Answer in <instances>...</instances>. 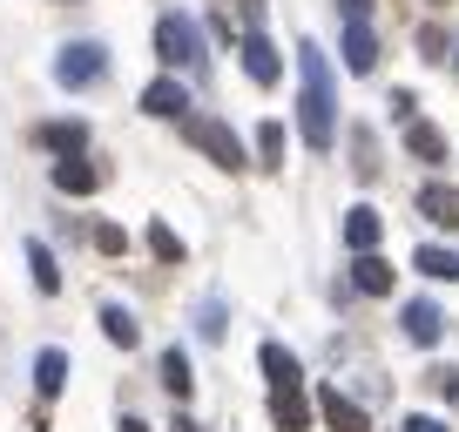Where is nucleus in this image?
Masks as SVG:
<instances>
[{
    "instance_id": "29",
    "label": "nucleus",
    "mask_w": 459,
    "mask_h": 432,
    "mask_svg": "<svg viewBox=\"0 0 459 432\" xmlns=\"http://www.w3.org/2000/svg\"><path fill=\"white\" fill-rule=\"evenodd\" d=\"M203 338H223V304H203Z\"/></svg>"
},
{
    "instance_id": "31",
    "label": "nucleus",
    "mask_w": 459,
    "mask_h": 432,
    "mask_svg": "<svg viewBox=\"0 0 459 432\" xmlns=\"http://www.w3.org/2000/svg\"><path fill=\"white\" fill-rule=\"evenodd\" d=\"M338 7H344V21H365V14H372V0H338Z\"/></svg>"
},
{
    "instance_id": "13",
    "label": "nucleus",
    "mask_w": 459,
    "mask_h": 432,
    "mask_svg": "<svg viewBox=\"0 0 459 432\" xmlns=\"http://www.w3.org/2000/svg\"><path fill=\"white\" fill-rule=\"evenodd\" d=\"M344 68H351V74L378 68V34L365 28V21H344Z\"/></svg>"
},
{
    "instance_id": "12",
    "label": "nucleus",
    "mask_w": 459,
    "mask_h": 432,
    "mask_svg": "<svg viewBox=\"0 0 459 432\" xmlns=\"http://www.w3.org/2000/svg\"><path fill=\"white\" fill-rule=\"evenodd\" d=\"M419 216L439 223V230H459V189L453 183H426L419 189Z\"/></svg>"
},
{
    "instance_id": "30",
    "label": "nucleus",
    "mask_w": 459,
    "mask_h": 432,
    "mask_svg": "<svg viewBox=\"0 0 459 432\" xmlns=\"http://www.w3.org/2000/svg\"><path fill=\"white\" fill-rule=\"evenodd\" d=\"M405 432H446V426H439V419H426V412H412V419H405Z\"/></svg>"
},
{
    "instance_id": "2",
    "label": "nucleus",
    "mask_w": 459,
    "mask_h": 432,
    "mask_svg": "<svg viewBox=\"0 0 459 432\" xmlns=\"http://www.w3.org/2000/svg\"><path fill=\"white\" fill-rule=\"evenodd\" d=\"M183 129H189V143L203 149V156L216 162V169H250V156H244V143H237V129H230L223 116H183Z\"/></svg>"
},
{
    "instance_id": "23",
    "label": "nucleus",
    "mask_w": 459,
    "mask_h": 432,
    "mask_svg": "<svg viewBox=\"0 0 459 432\" xmlns=\"http://www.w3.org/2000/svg\"><path fill=\"white\" fill-rule=\"evenodd\" d=\"M257 156H264V169H284V122H264L257 129Z\"/></svg>"
},
{
    "instance_id": "16",
    "label": "nucleus",
    "mask_w": 459,
    "mask_h": 432,
    "mask_svg": "<svg viewBox=\"0 0 459 432\" xmlns=\"http://www.w3.org/2000/svg\"><path fill=\"white\" fill-rule=\"evenodd\" d=\"M405 338H412V345H439V332H446V317H439V304H426V298H412L405 304Z\"/></svg>"
},
{
    "instance_id": "6",
    "label": "nucleus",
    "mask_w": 459,
    "mask_h": 432,
    "mask_svg": "<svg viewBox=\"0 0 459 432\" xmlns=\"http://www.w3.org/2000/svg\"><path fill=\"white\" fill-rule=\"evenodd\" d=\"M237 55H244V74L257 88H277V74H284V61H277V48L264 41V28H250L244 41H237Z\"/></svg>"
},
{
    "instance_id": "11",
    "label": "nucleus",
    "mask_w": 459,
    "mask_h": 432,
    "mask_svg": "<svg viewBox=\"0 0 459 432\" xmlns=\"http://www.w3.org/2000/svg\"><path fill=\"white\" fill-rule=\"evenodd\" d=\"M392 277H399V271H392L378 250H359V257H351V290H365V298H385Z\"/></svg>"
},
{
    "instance_id": "14",
    "label": "nucleus",
    "mask_w": 459,
    "mask_h": 432,
    "mask_svg": "<svg viewBox=\"0 0 459 432\" xmlns=\"http://www.w3.org/2000/svg\"><path fill=\"white\" fill-rule=\"evenodd\" d=\"M101 338H108L115 351H135V345H143V324H135L129 304H101Z\"/></svg>"
},
{
    "instance_id": "17",
    "label": "nucleus",
    "mask_w": 459,
    "mask_h": 432,
    "mask_svg": "<svg viewBox=\"0 0 459 432\" xmlns=\"http://www.w3.org/2000/svg\"><path fill=\"white\" fill-rule=\"evenodd\" d=\"M257 365H264V378H271V392H277V385H304V365H298V351H284L277 338L257 351Z\"/></svg>"
},
{
    "instance_id": "21",
    "label": "nucleus",
    "mask_w": 459,
    "mask_h": 432,
    "mask_svg": "<svg viewBox=\"0 0 459 432\" xmlns=\"http://www.w3.org/2000/svg\"><path fill=\"white\" fill-rule=\"evenodd\" d=\"M162 385H169V399H189V392H196V378H189V351H183V345L162 351Z\"/></svg>"
},
{
    "instance_id": "9",
    "label": "nucleus",
    "mask_w": 459,
    "mask_h": 432,
    "mask_svg": "<svg viewBox=\"0 0 459 432\" xmlns=\"http://www.w3.org/2000/svg\"><path fill=\"white\" fill-rule=\"evenodd\" d=\"M271 426L277 432H311V399H304V385H277L271 392Z\"/></svg>"
},
{
    "instance_id": "18",
    "label": "nucleus",
    "mask_w": 459,
    "mask_h": 432,
    "mask_svg": "<svg viewBox=\"0 0 459 432\" xmlns=\"http://www.w3.org/2000/svg\"><path fill=\"white\" fill-rule=\"evenodd\" d=\"M405 156H412V162H446V135L412 116V122H405Z\"/></svg>"
},
{
    "instance_id": "20",
    "label": "nucleus",
    "mask_w": 459,
    "mask_h": 432,
    "mask_svg": "<svg viewBox=\"0 0 459 432\" xmlns=\"http://www.w3.org/2000/svg\"><path fill=\"white\" fill-rule=\"evenodd\" d=\"M28 271H34V290H41V298L61 290V264H55V250H48L41 237H28Z\"/></svg>"
},
{
    "instance_id": "3",
    "label": "nucleus",
    "mask_w": 459,
    "mask_h": 432,
    "mask_svg": "<svg viewBox=\"0 0 459 432\" xmlns=\"http://www.w3.org/2000/svg\"><path fill=\"white\" fill-rule=\"evenodd\" d=\"M156 55L169 61V68H196V61H203L196 21H189V14H162V21H156Z\"/></svg>"
},
{
    "instance_id": "4",
    "label": "nucleus",
    "mask_w": 459,
    "mask_h": 432,
    "mask_svg": "<svg viewBox=\"0 0 459 432\" xmlns=\"http://www.w3.org/2000/svg\"><path fill=\"white\" fill-rule=\"evenodd\" d=\"M101 74H108V48H101V41H68L61 61H55L61 88H88V82H101Z\"/></svg>"
},
{
    "instance_id": "8",
    "label": "nucleus",
    "mask_w": 459,
    "mask_h": 432,
    "mask_svg": "<svg viewBox=\"0 0 459 432\" xmlns=\"http://www.w3.org/2000/svg\"><path fill=\"white\" fill-rule=\"evenodd\" d=\"M143 116H156V122H183V116H189V88L176 82V74L149 82V88H143Z\"/></svg>"
},
{
    "instance_id": "25",
    "label": "nucleus",
    "mask_w": 459,
    "mask_h": 432,
    "mask_svg": "<svg viewBox=\"0 0 459 432\" xmlns=\"http://www.w3.org/2000/svg\"><path fill=\"white\" fill-rule=\"evenodd\" d=\"M95 250H101V257H122V250H129V237L115 230V223H95Z\"/></svg>"
},
{
    "instance_id": "34",
    "label": "nucleus",
    "mask_w": 459,
    "mask_h": 432,
    "mask_svg": "<svg viewBox=\"0 0 459 432\" xmlns=\"http://www.w3.org/2000/svg\"><path fill=\"white\" fill-rule=\"evenodd\" d=\"M453 68H459V41H453Z\"/></svg>"
},
{
    "instance_id": "35",
    "label": "nucleus",
    "mask_w": 459,
    "mask_h": 432,
    "mask_svg": "<svg viewBox=\"0 0 459 432\" xmlns=\"http://www.w3.org/2000/svg\"><path fill=\"white\" fill-rule=\"evenodd\" d=\"M432 7H446V0H432Z\"/></svg>"
},
{
    "instance_id": "7",
    "label": "nucleus",
    "mask_w": 459,
    "mask_h": 432,
    "mask_svg": "<svg viewBox=\"0 0 459 432\" xmlns=\"http://www.w3.org/2000/svg\"><path fill=\"white\" fill-rule=\"evenodd\" d=\"M48 176H55L61 196H95V189H101V162L95 156H55Z\"/></svg>"
},
{
    "instance_id": "28",
    "label": "nucleus",
    "mask_w": 459,
    "mask_h": 432,
    "mask_svg": "<svg viewBox=\"0 0 459 432\" xmlns=\"http://www.w3.org/2000/svg\"><path fill=\"white\" fill-rule=\"evenodd\" d=\"M432 385H439V399L459 405V365H439V372H432Z\"/></svg>"
},
{
    "instance_id": "5",
    "label": "nucleus",
    "mask_w": 459,
    "mask_h": 432,
    "mask_svg": "<svg viewBox=\"0 0 459 432\" xmlns=\"http://www.w3.org/2000/svg\"><path fill=\"white\" fill-rule=\"evenodd\" d=\"M317 419H325L331 432H372L365 405L351 399V392H338V385H317Z\"/></svg>"
},
{
    "instance_id": "26",
    "label": "nucleus",
    "mask_w": 459,
    "mask_h": 432,
    "mask_svg": "<svg viewBox=\"0 0 459 432\" xmlns=\"http://www.w3.org/2000/svg\"><path fill=\"white\" fill-rule=\"evenodd\" d=\"M351 156H359V162H351V169H359V176H372V169H378V162H372V156H378V149H372V135H365V129H359V135H351Z\"/></svg>"
},
{
    "instance_id": "33",
    "label": "nucleus",
    "mask_w": 459,
    "mask_h": 432,
    "mask_svg": "<svg viewBox=\"0 0 459 432\" xmlns=\"http://www.w3.org/2000/svg\"><path fill=\"white\" fill-rule=\"evenodd\" d=\"M169 432H203V426H196V419H176V426H169Z\"/></svg>"
},
{
    "instance_id": "10",
    "label": "nucleus",
    "mask_w": 459,
    "mask_h": 432,
    "mask_svg": "<svg viewBox=\"0 0 459 432\" xmlns=\"http://www.w3.org/2000/svg\"><path fill=\"white\" fill-rule=\"evenodd\" d=\"M34 143L48 149V156H88V122H41V129H34Z\"/></svg>"
},
{
    "instance_id": "32",
    "label": "nucleus",
    "mask_w": 459,
    "mask_h": 432,
    "mask_svg": "<svg viewBox=\"0 0 459 432\" xmlns=\"http://www.w3.org/2000/svg\"><path fill=\"white\" fill-rule=\"evenodd\" d=\"M115 432H149V426H143V419H122V426H115Z\"/></svg>"
},
{
    "instance_id": "1",
    "label": "nucleus",
    "mask_w": 459,
    "mask_h": 432,
    "mask_svg": "<svg viewBox=\"0 0 459 432\" xmlns=\"http://www.w3.org/2000/svg\"><path fill=\"white\" fill-rule=\"evenodd\" d=\"M298 74H304V88H298V129H304V143L325 156V149L338 143V95H331V61H325V48H317V41H298Z\"/></svg>"
},
{
    "instance_id": "24",
    "label": "nucleus",
    "mask_w": 459,
    "mask_h": 432,
    "mask_svg": "<svg viewBox=\"0 0 459 432\" xmlns=\"http://www.w3.org/2000/svg\"><path fill=\"white\" fill-rule=\"evenodd\" d=\"M149 250H156L162 264H183V257H189V250H183V237H176L169 223H149Z\"/></svg>"
},
{
    "instance_id": "19",
    "label": "nucleus",
    "mask_w": 459,
    "mask_h": 432,
    "mask_svg": "<svg viewBox=\"0 0 459 432\" xmlns=\"http://www.w3.org/2000/svg\"><path fill=\"white\" fill-rule=\"evenodd\" d=\"M61 385H68V351H61V345H48L41 359H34V392H41V399H55Z\"/></svg>"
},
{
    "instance_id": "27",
    "label": "nucleus",
    "mask_w": 459,
    "mask_h": 432,
    "mask_svg": "<svg viewBox=\"0 0 459 432\" xmlns=\"http://www.w3.org/2000/svg\"><path fill=\"white\" fill-rule=\"evenodd\" d=\"M419 55H426V61H446V34H439V28H419Z\"/></svg>"
},
{
    "instance_id": "15",
    "label": "nucleus",
    "mask_w": 459,
    "mask_h": 432,
    "mask_svg": "<svg viewBox=\"0 0 459 432\" xmlns=\"http://www.w3.org/2000/svg\"><path fill=\"white\" fill-rule=\"evenodd\" d=\"M378 237H385V216H378L372 203L344 210V244H351V250H378Z\"/></svg>"
},
{
    "instance_id": "22",
    "label": "nucleus",
    "mask_w": 459,
    "mask_h": 432,
    "mask_svg": "<svg viewBox=\"0 0 459 432\" xmlns=\"http://www.w3.org/2000/svg\"><path fill=\"white\" fill-rule=\"evenodd\" d=\"M412 271H419V277H439V284H459V257H453V250H439V244L419 250Z\"/></svg>"
}]
</instances>
